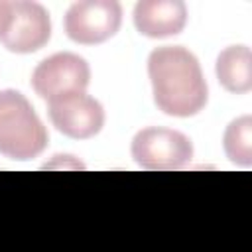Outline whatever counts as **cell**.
<instances>
[{
	"label": "cell",
	"instance_id": "2",
	"mask_svg": "<svg viewBox=\"0 0 252 252\" xmlns=\"http://www.w3.org/2000/svg\"><path fill=\"white\" fill-rule=\"evenodd\" d=\"M49 136L30 100L14 89L0 91V154L28 161L47 148Z\"/></svg>",
	"mask_w": 252,
	"mask_h": 252
},
{
	"label": "cell",
	"instance_id": "5",
	"mask_svg": "<svg viewBox=\"0 0 252 252\" xmlns=\"http://www.w3.org/2000/svg\"><path fill=\"white\" fill-rule=\"evenodd\" d=\"M122 24V8L116 0L75 2L65 14V33L75 43L96 45L110 39Z\"/></svg>",
	"mask_w": 252,
	"mask_h": 252
},
{
	"label": "cell",
	"instance_id": "10",
	"mask_svg": "<svg viewBox=\"0 0 252 252\" xmlns=\"http://www.w3.org/2000/svg\"><path fill=\"white\" fill-rule=\"evenodd\" d=\"M222 146H224L226 158L232 163L250 165L252 161V118L248 114L232 120L226 126Z\"/></svg>",
	"mask_w": 252,
	"mask_h": 252
},
{
	"label": "cell",
	"instance_id": "4",
	"mask_svg": "<svg viewBox=\"0 0 252 252\" xmlns=\"http://www.w3.org/2000/svg\"><path fill=\"white\" fill-rule=\"evenodd\" d=\"M91 83V69L89 63L69 51L53 53L41 63L32 73V87L35 94L47 102L75 94V93H85V89Z\"/></svg>",
	"mask_w": 252,
	"mask_h": 252
},
{
	"label": "cell",
	"instance_id": "8",
	"mask_svg": "<svg viewBox=\"0 0 252 252\" xmlns=\"http://www.w3.org/2000/svg\"><path fill=\"white\" fill-rule=\"evenodd\" d=\"M187 6L181 0H142L134 8V26L146 37H169L183 32Z\"/></svg>",
	"mask_w": 252,
	"mask_h": 252
},
{
	"label": "cell",
	"instance_id": "3",
	"mask_svg": "<svg viewBox=\"0 0 252 252\" xmlns=\"http://www.w3.org/2000/svg\"><path fill=\"white\" fill-rule=\"evenodd\" d=\"M134 161L144 169L169 171L179 169L193 158L191 140L171 128L150 126L140 130L130 146Z\"/></svg>",
	"mask_w": 252,
	"mask_h": 252
},
{
	"label": "cell",
	"instance_id": "7",
	"mask_svg": "<svg viewBox=\"0 0 252 252\" xmlns=\"http://www.w3.org/2000/svg\"><path fill=\"white\" fill-rule=\"evenodd\" d=\"M51 37L49 12L37 2H12L10 24L2 35V45L14 53H33Z\"/></svg>",
	"mask_w": 252,
	"mask_h": 252
},
{
	"label": "cell",
	"instance_id": "6",
	"mask_svg": "<svg viewBox=\"0 0 252 252\" xmlns=\"http://www.w3.org/2000/svg\"><path fill=\"white\" fill-rule=\"evenodd\" d=\"M47 104L51 124L73 140H89L104 126L102 104L87 93H75Z\"/></svg>",
	"mask_w": 252,
	"mask_h": 252
},
{
	"label": "cell",
	"instance_id": "9",
	"mask_svg": "<svg viewBox=\"0 0 252 252\" xmlns=\"http://www.w3.org/2000/svg\"><path fill=\"white\" fill-rule=\"evenodd\" d=\"M217 79L234 94H244L252 89V53L246 45H230L217 57Z\"/></svg>",
	"mask_w": 252,
	"mask_h": 252
},
{
	"label": "cell",
	"instance_id": "1",
	"mask_svg": "<svg viewBox=\"0 0 252 252\" xmlns=\"http://www.w3.org/2000/svg\"><path fill=\"white\" fill-rule=\"evenodd\" d=\"M148 77L156 106L177 118L199 114L209 98L197 57L181 45H163L148 57Z\"/></svg>",
	"mask_w": 252,
	"mask_h": 252
},
{
	"label": "cell",
	"instance_id": "11",
	"mask_svg": "<svg viewBox=\"0 0 252 252\" xmlns=\"http://www.w3.org/2000/svg\"><path fill=\"white\" fill-rule=\"evenodd\" d=\"M10 16H12V2H4L0 0V39L10 24Z\"/></svg>",
	"mask_w": 252,
	"mask_h": 252
}]
</instances>
